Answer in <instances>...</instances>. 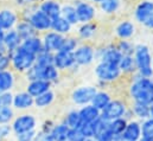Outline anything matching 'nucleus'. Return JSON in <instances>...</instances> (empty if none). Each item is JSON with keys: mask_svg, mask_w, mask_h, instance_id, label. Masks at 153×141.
Instances as JSON below:
<instances>
[{"mask_svg": "<svg viewBox=\"0 0 153 141\" xmlns=\"http://www.w3.org/2000/svg\"><path fill=\"white\" fill-rule=\"evenodd\" d=\"M129 97L133 102L151 106L153 103V77L144 78L139 75H133V81L128 88Z\"/></svg>", "mask_w": 153, "mask_h": 141, "instance_id": "f257e3e1", "label": "nucleus"}, {"mask_svg": "<svg viewBox=\"0 0 153 141\" xmlns=\"http://www.w3.org/2000/svg\"><path fill=\"white\" fill-rule=\"evenodd\" d=\"M133 57H134V61L137 64V75H139L140 77H144V78H152L153 57L150 47L145 44L137 45Z\"/></svg>", "mask_w": 153, "mask_h": 141, "instance_id": "f03ea898", "label": "nucleus"}, {"mask_svg": "<svg viewBox=\"0 0 153 141\" xmlns=\"http://www.w3.org/2000/svg\"><path fill=\"white\" fill-rule=\"evenodd\" d=\"M11 57V68L13 71L19 73H25L36 64V56L31 52L24 50L22 46L16 51L10 53Z\"/></svg>", "mask_w": 153, "mask_h": 141, "instance_id": "7ed1b4c3", "label": "nucleus"}, {"mask_svg": "<svg viewBox=\"0 0 153 141\" xmlns=\"http://www.w3.org/2000/svg\"><path fill=\"white\" fill-rule=\"evenodd\" d=\"M95 76L97 81L101 84H109L117 81L121 76V71L119 69V65L106 63V62H99L95 67Z\"/></svg>", "mask_w": 153, "mask_h": 141, "instance_id": "20e7f679", "label": "nucleus"}, {"mask_svg": "<svg viewBox=\"0 0 153 141\" xmlns=\"http://www.w3.org/2000/svg\"><path fill=\"white\" fill-rule=\"evenodd\" d=\"M11 127H12V133L14 135L25 132L37 131V119L32 114L24 113L13 119V121L11 122Z\"/></svg>", "mask_w": 153, "mask_h": 141, "instance_id": "39448f33", "label": "nucleus"}, {"mask_svg": "<svg viewBox=\"0 0 153 141\" xmlns=\"http://www.w3.org/2000/svg\"><path fill=\"white\" fill-rule=\"evenodd\" d=\"M24 19H26L38 33L48 32L51 30V18H49L44 12H42L38 7L30 11Z\"/></svg>", "mask_w": 153, "mask_h": 141, "instance_id": "423d86ee", "label": "nucleus"}, {"mask_svg": "<svg viewBox=\"0 0 153 141\" xmlns=\"http://www.w3.org/2000/svg\"><path fill=\"white\" fill-rule=\"evenodd\" d=\"M74 58L77 67L90 65L96 59V50L90 44H79L74 51Z\"/></svg>", "mask_w": 153, "mask_h": 141, "instance_id": "0eeeda50", "label": "nucleus"}, {"mask_svg": "<svg viewBox=\"0 0 153 141\" xmlns=\"http://www.w3.org/2000/svg\"><path fill=\"white\" fill-rule=\"evenodd\" d=\"M128 108L129 107L126 105L125 101L113 99L109 102V105L101 111V117L103 120H106V121H112V120H115V119L125 117Z\"/></svg>", "mask_w": 153, "mask_h": 141, "instance_id": "6e6552de", "label": "nucleus"}, {"mask_svg": "<svg viewBox=\"0 0 153 141\" xmlns=\"http://www.w3.org/2000/svg\"><path fill=\"white\" fill-rule=\"evenodd\" d=\"M96 91H97V88L95 85H82L73 90L70 97L74 105L83 107L91 103L93 97L95 96Z\"/></svg>", "mask_w": 153, "mask_h": 141, "instance_id": "1a4fd4ad", "label": "nucleus"}, {"mask_svg": "<svg viewBox=\"0 0 153 141\" xmlns=\"http://www.w3.org/2000/svg\"><path fill=\"white\" fill-rule=\"evenodd\" d=\"M76 8L77 19L78 24H85L91 23L96 17V7L90 1H77L74 5Z\"/></svg>", "mask_w": 153, "mask_h": 141, "instance_id": "9d476101", "label": "nucleus"}, {"mask_svg": "<svg viewBox=\"0 0 153 141\" xmlns=\"http://www.w3.org/2000/svg\"><path fill=\"white\" fill-rule=\"evenodd\" d=\"M64 37L65 36H62L59 33H56L53 31H48L45 32L44 36L42 37V42H43V47L45 51H49V52H57L59 51L61 46H62V43L64 40Z\"/></svg>", "mask_w": 153, "mask_h": 141, "instance_id": "9b49d317", "label": "nucleus"}, {"mask_svg": "<svg viewBox=\"0 0 153 141\" xmlns=\"http://www.w3.org/2000/svg\"><path fill=\"white\" fill-rule=\"evenodd\" d=\"M122 55L120 51L116 49L115 45H107L103 46L102 49L96 50V58L99 62H106V63H112V64H119Z\"/></svg>", "mask_w": 153, "mask_h": 141, "instance_id": "f8f14e48", "label": "nucleus"}, {"mask_svg": "<svg viewBox=\"0 0 153 141\" xmlns=\"http://www.w3.org/2000/svg\"><path fill=\"white\" fill-rule=\"evenodd\" d=\"M53 65L59 71L73 69L77 67L74 58V52L57 51L53 53Z\"/></svg>", "mask_w": 153, "mask_h": 141, "instance_id": "ddd939ff", "label": "nucleus"}, {"mask_svg": "<svg viewBox=\"0 0 153 141\" xmlns=\"http://www.w3.org/2000/svg\"><path fill=\"white\" fill-rule=\"evenodd\" d=\"M19 22L18 13L12 8H2L0 10V27L4 31L13 30Z\"/></svg>", "mask_w": 153, "mask_h": 141, "instance_id": "4468645a", "label": "nucleus"}, {"mask_svg": "<svg viewBox=\"0 0 153 141\" xmlns=\"http://www.w3.org/2000/svg\"><path fill=\"white\" fill-rule=\"evenodd\" d=\"M141 138V122L132 119L127 122V126L121 135L122 141H139Z\"/></svg>", "mask_w": 153, "mask_h": 141, "instance_id": "2eb2a0df", "label": "nucleus"}, {"mask_svg": "<svg viewBox=\"0 0 153 141\" xmlns=\"http://www.w3.org/2000/svg\"><path fill=\"white\" fill-rule=\"evenodd\" d=\"M35 106V99L27 91H18L13 94L12 108L16 110H27Z\"/></svg>", "mask_w": 153, "mask_h": 141, "instance_id": "dca6fc26", "label": "nucleus"}, {"mask_svg": "<svg viewBox=\"0 0 153 141\" xmlns=\"http://www.w3.org/2000/svg\"><path fill=\"white\" fill-rule=\"evenodd\" d=\"M153 12V0H143L140 1L134 10V18L138 23L143 24Z\"/></svg>", "mask_w": 153, "mask_h": 141, "instance_id": "f3484780", "label": "nucleus"}, {"mask_svg": "<svg viewBox=\"0 0 153 141\" xmlns=\"http://www.w3.org/2000/svg\"><path fill=\"white\" fill-rule=\"evenodd\" d=\"M38 8L42 12H44L49 18H51V20H52V19L61 16L62 5L56 0H42Z\"/></svg>", "mask_w": 153, "mask_h": 141, "instance_id": "a211bd4d", "label": "nucleus"}, {"mask_svg": "<svg viewBox=\"0 0 153 141\" xmlns=\"http://www.w3.org/2000/svg\"><path fill=\"white\" fill-rule=\"evenodd\" d=\"M51 87H52V84H50L49 82H46L44 79H36V81H31L27 83L25 91H27L35 99V97H38L39 95L51 90Z\"/></svg>", "mask_w": 153, "mask_h": 141, "instance_id": "6ab92c4d", "label": "nucleus"}, {"mask_svg": "<svg viewBox=\"0 0 153 141\" xmlns=\"http://www.w3.org/2000/svg\"><path fill=\"white\" fill-rule=\"evenodd\" d=\"M78 114H79L82 125L83 123H93L101 116V111L93 105H85V106L81 107L78 109Z\"/></svg>", "mask_w": 153, "mask_h": 141, "instance_id": "aec40b11", "label": "nucleus"}, {"mask_svg": "<svg viewBox=\"0 0 153 141\" xmlns=\"http://www.w3.org/2000/svg\"><path fill=\"white\" fill-rule=\"evenodd\" d=\"M22 42H23V39L19 37L18 32H17V31L13 29V30L6 31L2 44L5 45V47L7 49L8 55H10V53H12L13 51H16L18 47H20Z\"/></svg>", "mask_w": 153, "mask_h": 141, "instance_id": "412c9836", "label": "nucleus"}, {"mask_svg": "<svg viewBox=\"0 0 153 141\" xmlns=\"http://www.w3.org/2000/svg\"><path fill=\"white\" fill-rule=\"evenodd\" d=\"M135 33V25L131 20H121L115 26V35L120 39H129Z\"/></svg>", "mask_w": 153, "mask_h": 141, "instance_id": "4be33fe9", "label": "nucleus"}, {"mask_svg": "<svg viewBox=\"0 0 153 141\" xmlns=\"http://www.w3.org/2000/svg\"><path fill=\"white\" fill-rule=\"evenodd\" d=\"M24 50L31 52L32 55L37 56L38 53H40L44 47H43V42H42V38L38 36H33V37H30L27 39H24L22 42V45H20Z\"/></svg>", "mask_w": 153, "mask_h": 141, "instance_id": "5701e85b", "label": "nucleus"}, {"mask_svg": "<svg viewBox=\"0 0 153 141\" xmlns=\"http://www.w3.org/2000/svg\"><path fill=\"white\" fill-rule=\"evenodd\" d=\"M73 30V25L67 22L62 16L51 20V31L62 36H68Z\"/></svg>", "mask_w": 153, "mask_h": 141, "instance_id": "b1692460", "label": "nucleus"}, {"mask_svg": "<svg viewBox=\"0 0 153 141\" xmlns=\"http://www.w3.org/2000/svg\"><path fill=\"white\" fill-rule=\"evenodd\" d=\"M16 77L12 70H4L0 71V94L11 91L14 87Z\"/></svg>", "mask_w": 153, "mask_h": 141, "instance_id": "393cba45", "label": "nucleus"}, {"mask_svg": "<svg viewBox=\"0 0 153 141\" xmlns=\"http://www.w3.org/2000/svg\"><path fill=\"white\" fill-rule=\"evenodd\" d=\"M133 117H135V120L143 122L147 119H150L151 116V111H150V106L144 105V103H138V102H133L132 106L129 107Z\"/></svg>", "mask_w": 153, "mask_h": 141, "instance_id": "a878e982", "label": "nucleus"}, {"mask_svg": "<svg viewBox=\"0 0 153 141\" xmlns=\"http://www.w3.org/2000/svg\"><path fill=\"white\" fill-rule=\"evenodd\" d=\"M112 100H113V97H112V95L108 91H106V90H97L95 96L93 97V101H91L90 105H93L95 108H97L100 111H102L106 107L109 105V102Z\"/></svg>", "mask_w": 153, "mask_h": 141, "instance_id": "bb28decb", "label": "nucleus"}, {"mask_svg": "<svg viewBox=\"0 0 153 141\" xmlns=\"http://www.w3.org/2000/svg\"><path fill=\"white\" fill-rule=\"evenodd\" d=\"M14 30L18 32L19 37L24 40V39H27L30 37H33V36H38V32L31 26V24L26 20V19H22L18 22L17 26L14 27Z\"/></svg>", "mask_w": 153, "mask_h": 141, "instance_id": "cd10ccee", "label": "nucleus"}, {"mask_svg": "<svg viewBox=\"0 0 153 141\" xmlns=\"http://www.w3.org/2000/svg\"><path fill=\"white\" fill-rule=\"evenodd\" d=\"M96 31H97V25L94 22L85 23V24H79L78 30H77V36H78L79 39L89 40L96 35Z\"/></svg>", "mask_w": 153, "mask_h": 141, "instance_id": "c85d7f7f", "label": "nucleus"}, {"mask_svg": "<svg viewBox=\"0 0 153 141\" xmlns=\"http://www.w3.org/2000/svg\"><path fill=\"white\" fill-rule=\"evenodd\" d=\"M59 72L55 65H49V67H40V79H44L49 82L50 84H53L58 82L59 79Z\"/></svg>", "mask_w": 153, "mask_h": 141, "instance_id": "c756f323", "label": "nucleus"}, {"mask_svg": "<svg viewBox=\"0 0 153 141\" xmlns=\"http://www.w3.org/2000/svg\"><path fill=\"white\" fill-rule=\"evenodd\" d=\"M117 65L121 73H127V75L137 73V64L133 56H122Z\"/></svg>", "mask_w": 153, "mask_h": 141, "instance_id": "7c9ffc66", "label": "nucleus"}, {"mask_svg": "<svg viewBox=\"0 0 153 141\" xmlns=\"http://www.w3.org/2000/svg\"><path fill=\"white\" fill-rule=\"evenodd\" d=\"M127 122L128 120L125 119V117H120V119H115L112 121H108V125H107V129L113 134L115 137H120L122 135L126 126H127Z\"/></svg>", "mask_w": 153, "mask_h": 141, "instance_id": "2f4dec72", "label": "nucleus"}, {"mask_svg": "<svg viewBox=\"0 0 153 141\" xmlns=\"http://www.w3.org/2000/svg\"><path fill=\"white\" fill-rule=\"evenodd\" d=\"M55 100H56V94L51 89V90L39 95L38 97H35V107H37L39 109L48 108L55 102Z\"/></svg>", "mask_w": 153, "mask_h": 141, "instance_id": "473e14b6", "label": "nucleus"}, {"mask_svg": "<svg viewBox=\"0 0 153 141\" xmlns=\"http://www.w3.org/2000/svg\"><path fill=\"white\" fill-rule=\"evenodd\" d=\"M69 133V127L62 121L59 123H53L52 128L50 129V134L56 141L65 140Z\"/></svg>", "mask_w": 153, "mask_h": 141, "instance_id": "72a5a7b5", "label": "nucleus"}, {"mask_svg": "<svg viewBox=\"0 0 153 141\" xmlns=\"http://www.w3.org/2000/svg\"><path fill=\"white\" fill-rule=\"evenodd\" d=\"M63 122L69 127V129H73V128H79L82 126V121H81V117H79V114H78V110L76 109H73L67 113Z\"/></svg>", "mask_w": 153, "mask_h": 141, "instance_id": "f704fd0d", "label": "nucleus"}, {"mask_svg": "<svg viewBox=\"0 0 153 141\" xmlns=\"http://www.w3.org/2000/svg\"><path fill=\"white\" fill-rule=\"evenodd\" d=\"M61 16H62L67 22H69L73 26L78 24V19H77V14H76V8H75L74 5H64V6H62Z\"/></svg>", "mask_w": 153, "mask_h": 141, "instance_id": "c9c22d12", "label": "nucleus"}, {"mask_svg": "<svg viewBox=\"0 0 153 141\" xmlns=\"http://www.w3.org/2000/svg\"><path fill=\"white\" fill-rule=\"evenodd\" d=\"M100 5V8L106 14H114L115 12L120 8L121 0H103Z\"/></svg>", "mask_w": 153, "mask_h": 141, "instance_id": "e433bc0d", "label": "nucleus"}, {"mask_svg": "<svg viewBox=\"0 0 153 141\" xmlns=\"http://www.w3.org/2000/svg\"><path fill=\"white\" fill-rule=\"evenodd\" d=\"M115 46L122 56H133L134 55L135 45H133V43L129 42L128 39H121Z\"/></svg>", "mask_w": 153, "mask_h": 141, "instance_id": "4c0bfd02", "label": "nucleus"}, {"mask_svg": "<svg viewBox=\"0 0 153 141\" xmlns=\"http://www.w3.org/2000/svg\"><path fill=\"white\" fill-rule=\"evenodd\" d=\"M36 64L39 67H49L53 65V53L43 50L36 56Z\"/></svg>", "mask_w": 153, "mask_h": 141, "instance_id": "58836bf2", "label": "nucleus"}, {"mask_svg": "<svg viewBox=\"0 0 153 141\" xmlns=\"http://www.w3.org/2000/svg\"><path fill=\"white\" fill-rule=\"evenodd\" d=\"M14 117V109L12 107H0V125H11Z\"/></svg>", "mask_w": 153, "mask_h": 141, "instance_id": "ea45409f", "label": "nucleus"}, {"mask_svg": "<svg viewBox=\"0 0 153 141\" xmlns=\"http://www.w3.org/2000/svg\"><path fill=\"white\" fill-rule=\"evenodd\" d=\"M78 45H79L78 38H76V37H70V36H65V37H64V40H63V43H62V46H61V49H59V51L74 52Z\"/></svg>", "mask_w": 153, "mask_h": 141, "instance_id": "a19ab883", "label": "nucleus"}, {"mask_svg": "<svg viewBox=\"0 0 153 141\" xmlns=\"http://www.w3.org/2000/svg\"><path fill=\"white\" fill-rule=\"evenodd\" d=\"M141 137L153 139V119H147L141 122Z\"/></svg>", "mask_w": 153, "mask_h": 141, "instance_id": "79ce46f5", "label": "nucleus"}, {"mask_svg": "<svg viewBox=\"0 0 153 141\" xmlns=\"http://www.w3.org/2000/svg\"><path fill=\"white\" fill-rule=\"evenodd\" d=\"M67 140L68 141H84L85 140V137H84V134L81 132L79 128H73V129H69Z\"/></svg>", "mask_w": 153, "mask_h": 141, "instance_id": "37998d69", "label": "nucleus"}, {"mask_svg": "<svg viewBox=\"0 0 153 141\" xmlns=\"http://www.w3.org/2000/svg\"><path fill=\"white\" fill-rule=\"evenodd\" d=\"M13 103V93L6 91L0 94V106L1 107H12Z\"/></svg>", "mask_w": 153, "mask_h": 141, "instance_id": "c03bdc74", "label": "nucleus"}, {"mask_svg": "<svg viewBox=\"0 0 153 141\" xmlns=\"http://www.w3.org/2000/svg\"><path fill=\"white\" fill-rule=\"evenodd\" d=\"M37 131H31V132H25L22 134H17L16 135V140L17 141H33L36 138Z\"/></svg>", "mask_w": 153, "mask_h": 141, "instance_id": "a18cd8bd", "label": "nucleus"}, {"mask_svg": "<svg viewBox=\"0 0 153 141\" xmlns=\"http://www.w3.org/2000/svg\"><path fill=\"white\" fill-rule=\"evenodd\" d=\"M12 134L11 125H0V141H6Z\"/></svg>", "mask_w": 153, "mask_h": 141, "instance_id": "49530a36", "label": "nucleus"}, {"mask_svg": "<svg viewBox=\"0 0 153 141\" xmlns=\"http://www.w3.org/2000/svg\"><path fill=\"white\" fill-rule=\"evenodd\" d=\"M11 67V57L10 55H2L0 56V71L8 70Z\"/></svg>", "mask_w": 153, "mask_h": 141, "instance_id": "de8ad7c7", "label": "nucleus"}, {"mask_svg": "<svg viewBox=\"0 0 153 141\" xmlns=\"http://www.w3.org/2000/svg\"><path fill=\"white\" fill-rule=\"evenodd\" d=\"M33 141H56L52 135L50 133H46V132H43V131H37V134H36V138Z\"/></svg>", "mask_w": 153, "mask_h": 141, "instance_id": "09e8293b", "label": "nucleus"}, {"mask_svg": "<svg viewBox=\"0 0 153 141\" xmlns=\"http://www.w3.org/2000/svg\"><path fill=\"white\" fill-rule=\"evenodd\" d=\"M144 26H146L147 29H151V30H153V12L152 14L147 18V20L144 23Z\"/></svg>", "mask_w": 153, "mask_h": 141, "instance_id": "8fccbe9b", "label": "nucleus"}, {"mask_svg": "<svg viewBox=\"0 0 153 141\" xmlns=\"http://www.w3.org/2000/svg\"><path fill=\"white\" fill-rule=\"evenodd\" d=\"M7 53H8V51H7V49L5 47V45H4V44H0V56L7 55Z\"/></svg>", "mask_w": 153, "mask_h": 141, "instance_id": "3c124183", "label": "nucleus"}, {"mask_svg": "<svg viewBox=\"0 0 153 141\" xmlns=\"http://www.w3.org/2000/svg\"><path fill=\"white\" fill-rule=\"evenodd\" d=\"M5 33H6V31H4L1 27H0V44H2V42H4V38H5Z\"/></svg>", "mask_w": 153, "mask_h": 141, "instance_id": "603ef678", "label": "nucleus"}, {"mask_svg": "<svg viewBox=\"0 0 153 141\" xmlns=\"http://www.w3.org/2000/svg\"><path fill=\"white\" fill-rule=\"evenodd\" d=\"M38 1H42V0H25V2H26L27 6H30L31 4H36V2H38Z\"/></svg>", "mask_w": 153, "mask_h": 141, "instance_id": "864d4df0", "label": "nucleus"}, {"mask_svg": "<svg viewBox=\"0 0 153 141\" xmlns=\"http://www.w3.org/2000/svg\"><path fill=\"white\" fill-rule=\"evenodd\" d=\"M139 141H153V139H150V138H144V137H141Z\"/></svg>", "mask_w": 153, "mask_h": 141, "instance_id": "5fc2aeb1", "label": "nucleus"}, {"mask_svg": "<svg viewBox=\"0 0 153 141\" xmlns=\"http://www.w3.org/2000/svg\"><path fill=\"white\" fill-rule=\"evenodd\" d=\"M150 111H151V116H150V117H151V119H153V103L150 106Z\"/></svg>", "mask_w": 153, "mask_h": 141, "instance_id": "6e6d98bb", "label": "nucleus"}, {"mask_svg": "<svg viewBox=\"0 0 153 141\" xmlns=\"http://www.w3.org/2000/svg\"><path fill=\"white\" fill-rule=\"evenodd\" d=\"M91 2H95V4H101L103 0H90Z\"/></svg>", "mask_w": 153, "mask_h": 141, "instance_id": "4d7b16f0", "label": "nucleus"}, {"mask_svg": "<svg viewBox=\"0 0 153 141\" xmlns=\"http://www.w3.org/2000/svg\"><path fill=\"white\" fill-rule=\"evenodd\" d=\"M84 141H96V139L95 138H85Z\"/></svg>", "mask_w": 153, "mask_h": 141, "instance_id": "13d9d810", "label": "nucleus"}, {"mask_svg": "<svg viewBox=\"0 0 153 141\" xmlns=\"http://www.w3.org/2000/svg\"><path fill=\"white\" fill-rule=\"evenodd\" d=\"M152 70H153V59H152Z\"/></svg>", "mask_w": 153, "mask_h": 141, "instance_id": "bf43d9fd", "label": "nucleus"}, {"mask_svg": "<svg viewBox=\"0 0 153 141\" xmlns=\"http://www.w3.org/2000/svg\"><path fill=\"white\" fill-rule=\"evenodd\" d=\"M61 141H68V140H67V139H65V140H61Z\"/></svg>", "mask_w": 153, "mask_h": 141, "instance_id": "052dcab7", "label": "nucleus"}, {"mask_svg": "<svg viewBox=\"0 0 153 141\" xmlns=\"http://www.w3.org/2000/svg\"><path fill=\"white\" fill-rule=\"evenodd\" d=\"M0 107H1V106H0Z\"/></svg>", "mask_w": 153, "mask_h": 141, "instance_id": "680f3d73", "label": "nucleus"}]
</instances>
